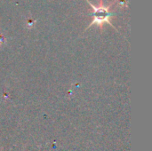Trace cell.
<instances>
[{
  "mask_svg": "<svg viewBox=\"0 0 152 151\" xmlns=\"http://www.w3.org/2000/svg\"><path fill=\"white\" fill-rule=\"evenodd\" d=\"M86 2L90 4V6L94 9V14H93V21L89 24V26L87 27L90 28L93 25H98L99 27H102L104 23H109L111 27H113L114 28H116L112 23L110 22V17L112 16V13L110 12V8L111 7L112 4H109V5H104L102 1L101 0L99 5H94L90 1L86 0ZM117 29V28H116Z\"/></svg>",
  "mask_w": 152,
  "mask_h": 151,
  "instance_id": "1",
  "label": "cell"
}]
</instances>
